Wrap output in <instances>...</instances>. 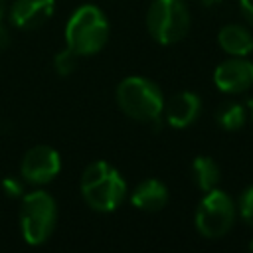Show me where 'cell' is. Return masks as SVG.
Here are the masks:
<instances>
[{"instance_id": "cell-1", "label": "cell", "mask_w": 253, "mask_h": 253, "mask_svg": "<svg viewBox=\"0 0 253 253\" xmlns=\"http://www.w3.org/2000/svg\"><path fill=\"white\" fill-rule=\"evenodd\" d=\"M126 182L123 174L105 160L91 162L79 180V192L83 202L99 213L115 211L126 198Z\"/></svg>"}, {"instance_id": "cell-2", "label": "cell", "mask_w": 253, "mask_h": 253, "mask_svg": "<svg viewBox=\"0 0 253 253\" xmlns=\"http://www.w3.org/2000/svg\"><path fill=\"white\" fill-rule=\"evenodd\" d=\"M109 32L111 26L105 12L95 4H81L65 24V47L79 57L95 55L105 47Z\"/></svg>"}, {"instance_id": "cell-3", "label": "cell", "mask_w": 253, "mask_h": 253, "mask_svg": "<svg viewBox=\"0 0 253 253\" xmlns=\"http://www.w3.org/2000/svg\"><path fill=\"white\" fill-rule=\"evenodd\" d=\"M117 105L119 109L136 123L160 125L164 111V93L148 77L130 75L117 85Z\"/></svg>"}, {"instance_id": "cell-4", "label": "cell", "mask_w": 253, "mask_h": 253, "mask_svg": "<svg viewBox=\"0 0 253 253\" xmlns=\"http://www.w3.org/2000/svg\"><path fill=\"white\" fill-rule=\"evenodd\" d=\"M20 204V231L28 245H43L57 223V204L45 190H32L24 194Z\"/></svg>"}, {"instance_id": "cell-5", "label": "cell", "mask_w": 253, "mask_h": 253, "mask_svg": "<svg viewBox=\"0 0 253 253\" xmlns=\"http://www.w3.org/2000/svg\"><path fill=\"white\" fill-rule=\"evenodd\" d=\"M190 8L184 0H152L146 12V30L160 45L182 42L190 32Z\"/></svg>"}, {"instance_id": "cell-6", "label": "cell", "mask_w": 253, "mask_h": 253, "mask_svg": "<svg viewBox=\"0 0 253 253\" xmlns=\"http://www.w3.org/2000/svg\"><path fill=\"white\" fill-rule=\"evenodd\" d=\"M237 217V204L219 188L204 192V198L196 210V229L206 239H219L223 237L235 223Z\"/></svg>"}, {"instance_id": "cell-7", "label": "cell", "mask_w": 253, "mask_h": 253, "mask_svg": "<svg viewBox=\"0 0 253 253\" xmlns=\"http://www.w3.org/2000/svg\"><path fill=\"white\" fill-rule=\"evenodd\" d=\"M61 172V156L49 144H36L26 150L20 162V176L26 184L42 188Z\"/></svg>"}, {"instance_id": "cell-8", "label": "cell", "mask_w": 253, "mask_h": 253, "mask_svg": "<svg viewBox=\"0 0 253 253\" xmlns=\"http://www.w3.org/2000/svg\"><path fill=\"white\" fill-rule=\"evenodd\" d=\"M213 83L221 93L239 95L253 85V63L245 57L229 55L213 71Z\"/></svg>"}, {"instance_id": "cell-9", "label": "cell", "mask_w": 253, "mask_h": 253, "mask_svg": "<svg viewBox=\"0 0 253 253\" xmlns=\"http://www.w3.org/2000/svg\"><path fill=\"white\" fill-rule=\"evenodd\" d=\"M55 12V0H14L8 18L18 30H36L43 26Z\"/></svg>"}, {"instance_id": "cell-10", "label": "cell", "mask_w": 253, "mask_h": 253, "mask_svg": "<svg viewBox=\"0 0 253 253\" xmlns=\"http://www.w3.org/2000/svg\"><path fill=\"white\" fill-rule=\"evenodd\" d=\"M202 113V99L194 91L174 93L168 101H164V119L172 128H188L192 126Z\"/></svg>"}, {"instance_id": "cell-11", "label": "cell", "mask_w": 253, "mask_h": 253, "mask_svg": "<svg viewBox=\"0 0 253 253\" xmlns=\"http://www.w3.org/2000/svg\"><path fill=\"white\" fill-rule=\"evenodd\" d=\"M130 204L140 211H160L168 204V188L164 182L156 178H146L132 190Z\"/></svg>"}, {"instance_id": "cell-12", "label": "cell", "mask_w": 253, "mask_h": 253, "mask_svg": "<svg viewBox=\"0 0 253 253\" xmlns=\"http://www.w3.org/2000/svg\"><path fill=\"white\" fill-rule=\"evenodd\" d=\"M217 43L227 55L245 57L253 51V34L243 24H225L217 32Z\"/></svg>"}, {"instance_id": "cell-13", "label": "cell", "mask_w": 253, "mask_h": 253, "mask_svg": "<svg viewBox=\"0 0 253 253\" xmlns=\"http://www.w3.org/2000/svg\"><path fill=\"white\" fill-rule=\"evenodd\" d=\"M190 172H192L194 184L202 192H210V190H213V188L219 186L221 170H219V164L211 156H196L192 160Z\"/></svg>"}, {"instance_id": "cell-14", "label": "cell", "mask_w": 253, "mask_h": 253, "mask_svg": "<svg viewBox=\"0 0 253 253\" xmlns=\"http://www.w3.org/2000/svg\"><path fill=\"white\" fill-rule=\"evenodd\" d=\"M247 107L237 103V101H225L217 107L215 111V121L217 125L223 128V130H229V132H235L239 130L245 123H247Z\"/></svg>"}, {"instance_id": "cell-15", "label": "cell", "mask_w": 253, "mask_h": 253, "mask_svg": "<svg viewBox=\"0 0 253 253\" xmlns=\"http://www.w3.org/2000/svg\"><path fill=\"white\" fill-rule=\"evenodd\" d=\"M77 59H79V55H75L69 47L59 49V51L53 55V69H55V73L61 75V77L71 75V73L77 69Z\"/></svg>"}, {"instance_id": "cell-16", "label": "cell", "mask_w": 253, "mask_h": 253, "mask_svg": "<svg viewBox=\"0 0 253 253\" xmlns=\"http://www.w3.org/2000/svg\"><path fill=\"white\" fill-rule=\"evenodd\" d=\"M237 213L241 215V219L253 227V184L249 188L243 190V194L239 196L237 202Z\"/></svg>"}, {"instance_id": "cell-17", "label": "cell", "mask_w": 253, "mask_h": 253, "mask_svg": "<svg viewBox=\"0 0 253 253\" xmlns=\"http://www.w3.org/2000/svg\"><path fill=\"white\" fill-rule=\"evenodd\" d=\"M2 190L8 198H22L24 196V184L16 178H4L2 180Z\"/></svg>"}, {"instance_id": "cell-18", "label": "cell", "mask_w": 253, "mask_h": 253, "mask_svg": "<svg viewBox=\"0 0 253 253\" xmlns=\"http://www.w3.org/2000/svg\"><path fill=\"white\" fill-rule=\"evenodd\" d=\"M239 12L249 26H253V0H239Z\"/></svg>"}, {"instance_id": "cell-19", "label": "cell", "mask_w": 253, "mask_h": 253, "mask_svg": "<svg viewBox=\"0 0 253 253\" xmlns=\"http://www.w3.org/2000/svg\"><path fill=\"white\" fill-rule=\"evenodd\" d=\"M10 45V34H8V30L4 28V24L0 22V49H4V47H8Z\"/></svg>"}, {"instance_id": "cell-20", "label": "cell", "mask_w": 253, "mask_h": 253, "mask_svg": "<svg viewBox=\"0 0 253 253\" xmlns=\"http://www.w3.org/2000/svg\"><path fill=\"white\" fill-rule=\"evenodd\" d=\"M202 4H204L206 8H211V6L215 8V6H219V4H221V0H202Z\"/></svg>"}, {"instance_id": "cell-21", "label": "cell", "mask_w": 253, "mask_h": 253, "mask_svg": "<svg viewBox=\"0 0 253 253\" xmlns=\"http://www.w3.org/2000/svg\"><path fill=\"white\" fill-rule=\"evenodd\" d=\"M6 10H8L6 0H0V22H2V20H4V16H6Z\"/></svg>"}, {"instance_id": "cell-22", "label": "cell", "mask_w": 253, "mask_h": 253, "mask_svg": "<svg viewBox=\"0 0 253 253\" xmlns=\"http://www.w3.org/2000/svg\"><path fill=\"white\" fill-rule=\"evenodd\" d=\"M245 107H247V113H249V117H251V121H253V99H249Z\"/></svg>"}, {"instance_id": "cell-23", "label": "cell", "mask_w": 253, "mask_h": 253, "mask_svg": "<svg viewBox=\"0 0 253 253\" xmlns=\"http://www.w3.org/2000/svg\"><path fill=\"white\" fill-rule=\"evenodd\" d=\"M247 249H249V251H253V237H251V241L247 243Z\"/></svg>"}]
</instances>
